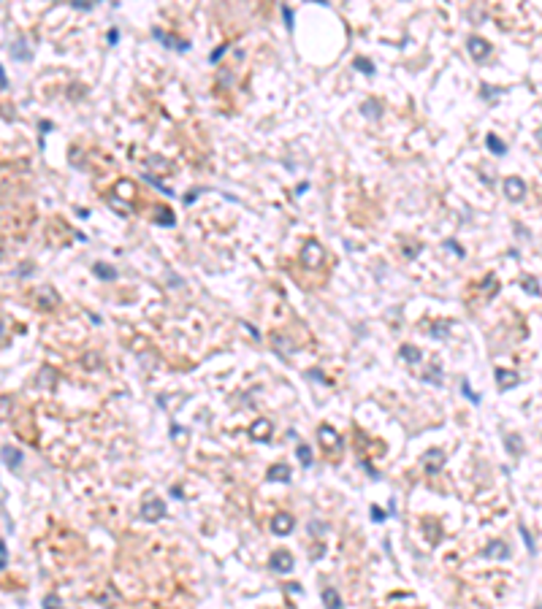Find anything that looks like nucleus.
<instances>
[{
  "label": "nucleus",
  "instance_id": "4c0bfd02",
  "mask_svg": "<svg viewBox=\"0 0 542 609\" xmlns=\"http://www.w3.org/2000/svg\"><path fill=\"white\" fill-rule=\"evenodd\" d=\"M404 255H407V258H415V255H417V246H407Z\"/></svg>",
  "mask_w": 542,
  "mask_h": 609
},
{
  "label": "nucleus",
  "instance_id": "393cba45",
  "mask_svg": "<svg viewBox=\"0 0 542 609\" xmlns=\"http://www.w3.org/2000/svg\"><path fill=\"white\" fill-rule=\"evenodd\" d=\"M461 390H464V395H467V398H469L472 404H480V395H477V393H474V390L469 387V382H467V379H464V382H461Z\"/></svg>",
  "mask_w": 542,
  "mask_h": 609
},
{
  "label": "nucleus",
  "instance_id": "a19ab883",
  "mask_svg": "<svg viewBox=\"0 0 542 609\" xmlns=\"http://www.w3.org/2000/svg\"><path fill=\"white\" fill-rule=\"evenodd\" d=\"M448 246H450V249H453V252H455V255H464V249H461V246H455V244H453V241H448Z\"/></svg>",
  "mask_w": 542,
  "mask_h": 609
},
{
  "label": "nucleus",
  "instance_id": "c85d7f7f",
  "mask_svg": "<svg viewBox=\"0 0 542 609\" xmlns=\"http://www.w3.org/2000/svg\"><path fill=\"white\" fill-rule=\"evenodd\" d=\"M38 382H41V385H54V382H57V376L52 374L49 368H44V374H41V379H38Z\"/></svg>",
  "mask_w": 542,
  "mask_h": 609
},
{
  "label": "nucleus",
  "instance_id": "f257e3e1",
  "mask_svg": "<svg viewBox=\"0 0 542 609\" xmlns=\"http://www.w3.org/2000/svg\"><path fill=\"white\" fill-rule=\"evenodd\" d=\"M269 566H271L277 574H288V572H293L296 560H293V555L288 553V550H274L271 558H269Z\"/></svg>",
  "mask_w": 542,
  "mask_h": 609
},
{
  "label": "nucleus",
  "instance_id": "c756f323",
  "mask_svg": "<svg viewBox=\"0 0 542 609\" xmlns=\"http://www.w3.org/2000/svg\"><path fill=\"white\" fill-rule=\"evenodd\" d=\"M144 179H147V182H149V184H155L157 190H163V193H166V195H174V193H171V190H168V187H163V182H157V179H155V176H149V174H147Z\"/></svg>",
  "mask_w": 542,
  "mask_h": 609
},
{
  "label": "nucleus",
  "instance_id": "7c9ffc66",
  "mask_svg": "<svg viewBox=\"0 0 542 609\" xmlns=\"http://www.w3.org/2000/svg\"><path fill=\"white\" fill-rule=\"evenodd\" d=\"M282 16H285V22H288V27H293V22H296V16H293V11L288 6H282Z\"/></svg>",
  "mask_w": 542,
  "mask_h": 609
},
{
  "label": "nucleus",
  "instance_id": "6e6552de",
  "mask_svg": "<svg viewBox=\"0 0 542 609\" xmlns=\"http://www.w3.org/2000/svg\"><path fill=\"white\" fill-rule=\"evenodd\" d=\"M271 431H274L271 423L266 420V417H260V420H255V423H252L250 436H252L255 442H269V439H271Z\"/></svg>",
  "mask_w": 542,
  "mask_h": 609
},
{
  "label": "nucleus",
  "instance_id": "a211bd4d",
  "mask_svg": "<svg viewBox=\"0 0 542 609\" xmlns=\"http://www.w3.org/2000/svg\"><path fill=\"white\" fill-rule=\"evenodd\" d=\"M486 144H488V149L493 152V155H507V144H505V141H501L499 136H496V133H488V138H486Z\"/></svg>",
  "mask_w": 542,
  "mask_h": 609
},
{
  "label": "nucleus",
  "instance_id": "aec40b11",
  "mask_svg": "<svg viewBox=\"0 0 542 609\" xmlns=\"http://www.w3.org/2000/svg\"><path fill=\"white\" fill-rule=\"evenodd\" d=\"M296 455H298V463L304 466V469H309V466H312V450H309V444H298Z\"/></svg>",
  "mask_w": 542,
  "mask_h": 609
},
{
  "label": "nucleus",
  "instance_id": "2eb2a0df",
  "mask_svg": "<svg viewBox=\"0 0 542 609\" xmlns=\"http://www.w3.org/2000/svg\"><path fill=\"white\" fill-rule=\"evenodd\" d=\"M496 382H499V387H501V390H507V387H512V385H518L520 379H518V374H512V371L496 368Z\"/></svg>",
  "mask_w": 542,
  "mask_h": 609
},
{
  "label": "nucleus",
  "instance_id": "1a4fd4ad",
  "mask_svg": "<svg viewBox=\"0 0 542 609\" xmlns=\"http://www.w3.org/2000/svg\"><path fill=\"white\" fill-rule=\"evenodd\" d=\"M320 444L323 447H326V450L331 452V450H334V447H339L342 444V439H339V433L334 431V428H331V425H320Z\"/></svg>",
  "mask_w": 542,
  "mask_h": 609
},
{
  "label": "nucleus",
  "instance_id": "58836bf2",
  "mask_svg": "<svg viewBox=\"0 0 542 609\" xmlns=\"http://www.w3.org/2000/svg\"><path fill=\"white\" fill-rule=\"evenodd\" d=\"M73 8H84V11H87V8H92V6L84 3V0H79V3H73Z\"/></svg>",
  "mask_w": 542,
  "mask_h": 609
},
{
  "label": "nucleus",
  "instance_id": "a878e982",
  "mask_svg": "<svg viewBox=\"0 0 542 609\" xmlns=\"http://www.w3.org/2000/svg\"><path fill=\"white\" fill-rule=\"evenodd\" d=\"M22 41H19V44H14V57H16V60H30V52H27V49H22Z\"/></svg>",
  "mask_w": 542,
  "mask_h": 609
},
{
  "label": "nucleus",
  "instance_id": "c9c22d12",
  "mask_svg": "<svg viewBox=\"0 0 542 609\" xmlns=\"http://www.w3.org/2000/svg\"><path fill=\"white\" fill-rule=\"evenodd\" d=\"M507 447H512L515 452H520V442L515 439V436H510V439H507Z\"/></svg>",
  "mask_w": 542,
  "mask_h": 609
},
{
  "label": "nucleus",
  "instance_id": "0eeeda50",
  "mask_svg": "<svg viewBox=\"0 0 542 609\" xmlns=\"http://www.w3.org/2000/svg\"><path fill=\"white\" fill-rule=\"evenodd\" d=\"M152 35H155V38H157V41L163 44V46H168V49H176V52H190V41H179L176 35L163 33L160 27H155V30H152Z\"/></svg>",
  "mask_w": 542,
  "mask_h": 609
},
{
  "label": "nucleus",
  "instance_id": "2f4dec72",
  "mask_svg": "<svg viewBox=\"0 0 542 609\" xmlns=\"http://www.w3.org/2000/svg\"><path fill=\"white\" fill-rule=\"evenodd\" d=\"M385 517H388V515H385V512L379 509V507H372V520H374V522H383Z\"/></svg>",
  "mask_w": 542,
  "mask_h": 609
},
{
  "label": "nucleus",
  "instance_id": "f3484780",
  "mask_svg": "<svg viewBox=\"0 0 542 609\" xmlns=\"http://www.w3.org/2000/svg\"><path fill=\"white\" fill-rule=\"evenodd\" d=\"M323 606L326 609H342V596L334 591V587H326V591H323Z\"/></svg>",
  "mask_w": 542,
  "mask_h": 609
},
{
  "label": "nucleus",
  "instance_id": "f8f14e48",
  "mask_svg": "<svg viewBox=\"0 0 542 609\" xmlns=\"http://www.w3.org/2000/svg\"><path fill=\"white\" fill-rule=\"evenodd\" d=\"M266 477L271 482H290V466L288 463H274L271 469L266 471Z\"/></svg>",
  "mask_w": 542,
  "mask_h": 609
},
{
  "label": "nucleus",
  "instance_id": "9b49d317",
  "mask_svg": "<svg viewBox=\"0 0 542 609\" xmlns=\"http://www.w3.org/2000/svg\"><path fill=\"white\" fill-rule=\"evenodd\" d=\"M35 301H38V306H41V309H52L60 298H57V292L52 287H38L35 290Z\"/></svg>",
  "mask_w": 542,
  "mask_h": 609
},
{
  "label": "nucleus",
  "instance_id": "7ed1b4c3",
  "mask_svg": "<svg viewBox=\"0 0 542 609\" xmlns=\"http://www.w3.org/2000/svg\"><path fill=\"white\" fill-rule=\"evenodd\" d=\"M293 528H296V520H293V515H288V512H277V515L271 517V534L288 536V534H293Z\"/></svg>",
  "mask_w": 542,
  "mask_h": 609
},
{
  "label": "nucleus",
  "instance_id": "5701e85b",
  "mask_svg": "<svg viewBox=\"0 0 542 609\" xmlns=\"http://www.w3.org/2000/svg\"><path fill=\"white\" fill-rule=\"evenodd\" d=\"M355 68L360 71V73H366V76H372L374 73V65L366 60V57H355Z\"/></svg>",
  "mask_w": 542,
  "mask_h": 609
},
{
  "label": "nucleus",
  "instance_id": "423d86ee",
  "mask_svg": "<svg viewBox=\"0 0 542 609\" xmlns=\"http://www.w3.org/2000/svg\"><path fill=\"white\" fill-rule=\"evenodd\" d=\"M467 52L474 57V60H486V57L491 54V44L486 41V38H480V35H469Z\"/></svg>",
  "mask_w": 542,
  "mask_h": 609
},
{
  "label": "nucleus",
  "instance_id": "37998d69",
  "mask_svg": "<svg viewBox=\"0 0 542 609\" xmlns=\"http://www.w3.org/2000/svg\"><path fill=\"white\" fill-rule=\"evenodd\" d=\"M0 84H6V73H3V68H0Z\"/></svg>",
  "mask_w": 542,
  "mask_h": 609
},
{
  "label": "nucleus",
  "instance_id": "4468645a",
  "mask_svg": "<svg viewBox=\"0 0 542 609\" xmlns=\"http://www.w3.org/2000/svg\"><path fill=\"white\" fill-rule=\"evenodd\" d=\"M0 455H3V463L8 466V469H19V466H22V452H19L16 450V447H3V450H0Z\"/></svg>",
  "mask_w": 542,
  "mask_h": 609
},
{
  "label": "nucleus",
  "instance_id": "f704fd0d",
  "mask_svg": "<svg viewBox=\"0 0 542 609\" xmlns=\"http://www.w3.org/2000/svg\"><path fill=\"white\" fill-rule=\"evenodd\" d=\"M6 569V544L0 541V572Z\"/></svg>",
  "mask_w": 542,
  "mask_h": 609
},
{
  "label": "nucleus",
  "instance_id": "72a5a7b5",
  "mask_svg": "<svg viewBox=\"0 0 542 609\" xmlns=\"http://www.w3.org/2000/svg\"><path fill=\"white\" fill-rule=\"evenodd\" d=\"M225 52H228V44H223L220 49H214V52H212V62H217V60H220V57H223Z\"/></svg>",
  "mask_w": 542,
  "mask_h": 609
},
{
  "label": "nucleus",
  "instance_id": "dca6fc26",
  "mask_svg": "<svg viewBox=\"0 0 542 609\" xmlns=\"http://www.w3.org/2000/svg\"><path fill=\"white\" fill-rule=\"evenodd\" d=\"M92 274H95L98 279H106V282L117 279V268H111V265H106V263H95V265H92Z\"/></svg>",
  "mask_w": 542,
  "mask_h": 609
},
{
  "label": "nucleus",
  "instance_id": "79ce46f5",
  "mask_svg": "<svg viewBox=\"0 0 542 609\" xmlns=\"http://www.w3.org/2000/svg\"><path fill=\"white\" fill-rule=\"evenodd\" d=\"M3 336H6V322L0 320V339H3Z\"/></svg>",
  "mask_w": 542,
  "mask_h": 609
},
{
  "label": "nucleus",
  "instance_id": "ea45409f",
  "mask_svg": "<svg viewBox=\"0 0 542 609\" xmlns=\"http://www.w3.org/2000/svg\"><path fill=\"white\" fill-rule=\"evenodd\" d=\"M320 555H323V547H317V550H312V553H309V558H312V560H315V558H320Z\"/></svg>",
  "mask_w": 542,
  "mask_h": 609
},
{
  "label": "nucleus",
  "instance_id": "412c9836",
  "mask_svg": "<svg viewBox=\"0 0 542 609\" xmlns=\"http://www.w3.org/2000/svg\"><path fill=\"white\" fill-rule=\"evenodd\" d=\"M155 217H157L155 222H157V225H166V227H171V225L176 222V220H174V212H171V208H157V214H155Z\"/></svg>",
  "mask_w": 542,
  "mask_h": 609
},
{
  "label": "nucleus",
  "instance_id": "20e7f679",
  "mask_svg": "<svg viewBox=\"0 0 542 609\" xmlns=\"http://www.w3.org/2000/svg\"><path fill=\"white\" fill-rule=\"evenodd\" d=\"M505 195L510 201H524L526 198V182L520 176H507L505 179Z\"/></svg>",
  "mask_w": 542,
  "mask_h": 609
},
{
  "label": "nucleus",
  "instance_id": "b1692460",
  "mask_svg": "<svg viewBox=\"0 0 542 609\" xmlns=\"http://www.w3.org/2000/svg\"><path fill=\"white\" fill-rule=\"evenodd\" d=\"M44 609H63V598L54 596V593L44 596Z\"/></svg>",
  "mask_w": 542,
  "mask_h": 609
},
{
  "label": "nucleus",
  "instance_id": "39448f33",
  "mask_svg": "<svg viewBox=\"0 0 542 609\" xmlns=\"http://www.w3.org/2000/svg\"><path fill=\"white\" fill-rule=\"evenodd\" d=\"M163 515H166V503L163 501L141 503V520H144V522H157V520H163Z\"/></svg>",
  "mask_w": 542,
  "mask_h": 609
},
{
  "label": "nucleus",
  "instance_id": "bb28decb",
  "mask_svg": "<svg viewBox=\"0 0 542 609\" xmlns=\"http://www.w3.org/2000/svg\"><path fill=\"white\" fill-rule=\"evenodd\" d=\"M520 536H524V539H526V547H529V553H531V555H534V553H537V547H534V539H531V536H529V531H526V526H520Z\"/></svg>",
  "mask_w": 542,
  "mask_h": 609
},
{
  "label": "nucleus",
  "instance_id": "cd10ccee",
  "mask_svg": "<svg viewBox=\"0 0 542 609\" xmlns=\"http://www.w3.org/2000/svg\"><path fill=\"white\" fill-rule=\"evenodd\" d=\"M8 412H11V398H8V395H0V417H6Z\"/></svg>",
  "mask_w": 542,
  "mask_h": 609
},
{
  "label": "nucleus",
  "instance_id": "6ab92c4d",
  "mask_svg": "<svg viewBox=\"0 0 542 609\" xmlns=\"http://www.w3.org/2000/svg\"><path fill=\"white\" fill-rule=\"evenodd\" d=\"M402 358L407 360V363H420V360H423V352L417 349V347H412V344H404V347H402Z\"/></svg>",
  "mask_w": 542,
  "mask_h": 609
},
{
  "label": "nucleus",
  "instance_id": "473e14b6",
  "mask_svg": "<svg viewBox=\"0 0 542 609\" xmlns=\"http://www.w3.org/2000/svg\"><path fill=\"white\" fill-rule=\"evenodd\" d=\"M537 284H539L537 279H526V290L531 292V296H539V287H537Z\"/></svg>",
  "mask_w": 542,
  "mask_h": 609
},
{
  "label": "nucleus",
  "instance_id": "e433bc0d",
  "mask_svg": "<svg viewBox=\"0 0 542 609\" xmlns=\"http://www.w3.org/2000/svg\"><path fill=\"white\" fill-rule=\"evenodd\" d=\"M119 41V33L117 30H109V44H117Z\"/></svg>",
  "mask_w": 542,
  "mask_h": 609
},
{
  "label": "nucleus",
  "instance_id": "ddd939ff",
  "mask_svg": "<svg viewBox=\"0 0 542 609\" xmlns=\"http://www.w3.org/2000/svg\"><path fill=\"white\" fill-rule=\"evenodd\" d=\"M483 555L486 558H499V560H507L510 558V547L505 544V541H491V544L483 550Z\"/></svg>",
  "mask_w": 542,
  "mask_h": 609
},
{
  "label": "nucleus",
  "instance_id": "f03ea898",
  "mask_svg": "<svg viewBox=\"0 0 542 609\" xmlns=\"http://www.w3.org/2000/svg\"><path fill=\"white\" fill-rule=\"evenodd\" d=\"M323 258H326V252H323L320 241L312 239V241L304 244V249H301V263H304V265H309V268H312V265H320Z\"/></svg>",
  "mask_w": 542,
  "mask_h": 609
},
{
  "label": "nucleus",
  "instance_id": "9d476101",
  "mask_svg": "<svg viewBox=\"0 0 542 609\" xmlns=\"http://www.w3.org/2000/svg\"><path fill=\"white\" fill-rule=\"evenodd\" d=\"M423 466H426V471H439L442 466H445V452L442 450H429L426 452V458H423Z\"/></svg>",
  "mask_w": 542,
  "mask_h": 609
},
{
  "label": "nucleus",
  "instance_id": "4be33fe9",
  "mask_svg": "<svg viewBox=\"0 0 542 609\" xmlns=\"http://www.w3.org/2000/svg\"><path fill=\"white\" fill-rule=\"evenodd\" d=\"M360 111H364V117L377 119V117H379V103H377V100H366L364 106H360Z\"/></svg>",
  "mask_w": 542,
  "mask_h": 609
}]
</instances>
